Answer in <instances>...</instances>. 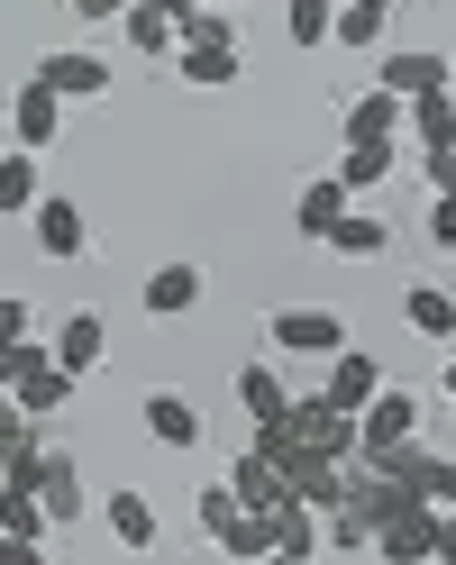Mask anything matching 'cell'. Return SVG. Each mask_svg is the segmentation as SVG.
<instances>
[{"mask_svg": "<svg viewBox=\"0 0 456 565\" xmlns=\"http://www.w3.org/2000/svg\"><path fill=\"white\" fill-rule=\"evenodd\" d=\"M237 511H247V502H237V483H201V529H229Z\"/></svg>", "mask_w": 456, "mask_h": 565, "instance_id": "33", "label": "cell"}, {"mask_svg": "<svg viewBox=\"0 0 456 565\" xmlns=\"http://www.w3.org/2000/svg\"><path fill=\"white\" fill-rule=\"evenodd\" d=\"M173 74H183L192 92H229V83H237V46H201V38H183V46H173Z\"/></svg>", "mask_w": 456, "mask_h": 565, "instance_id": "18", "label": "cell"}, {"mask_svg": "<svg viewBox=\"0 0 456 565\" xmlns=\"http://www.w3.org/2000/svg\"><path fill=\"white\" fill-rule=\"evenodd\" d=\"M183 38H201V46H237V19L210 10V0H192V10H183Z\"/></svg>", "mask_w": 456, "mask_h": 565, "instance_id": "30", "label": "cell"}, {"mask_svg": "<svg viewBox=\"0 0 456 565\" xmlns=\"http://www.w3.org/2000/svg\"><path fill=\"white\" fill-rule=\"evenodd\" d=\"M137 10H165L173 28H183V10H192V0H137Z\"/></svg>", "mask_w": 456, "mask_h": 565, "instance_id": "39", "label": "cell"}, {"mask_svg": "<svg viewBox=\"0 0 456 565\" xmlns=\"http://www.w3.org/2000/svg\"><path fill=\"white\" fill-rule=\"evenodd\" d=\"M402 320H411L420 338H456V292H447V282H411V292H402Z\"/></svg>", "mask_w": 456, "mask_h": 565, "instance_id": "21", "label": "cell"}, {"mask_svg": "<svg viewBox=\"0 0 456 565\" xmlns=\"http://www.w3.org/2000/svg\"><path fill=\"white\" fill-rule=\"evenodd\" d=\"M110 539H119L128 556L156 547V502H147V492H110Z\"/></svg>", "mask_w": 456, "mask_h": 565, "instance_id": "23", "label": "cell"}, {"mask_svg": "<svg viewBox=\"0 0 456 565\" xmlns=\"http://www.w3.org/2000/svg\"><path fill=\"white\" fill-rule=\"evenodd\" d=\"M229 483H237V502H247V511H284V502H293V483H284V466H274L265 447H247V456H237V466H229Z\"/></svg>", "mask_w": 456, "mask_h": 565, "instance_id": "15", "label": "cell"}, {"mask_svg": "<svg viewBox=\"0 0 456 565\" xmlns=\"http://www.w3.org/2000/svg\"><path fill=\"white\" fill-rule=\"evenodd\" d=\"M383 383H393V374H383V365L365 356V347H338V356H329V383H320V393H329L338 411H365V402L383 393Z\"/></svg>", "mask_w": 456, "mask_h": 565, "instance_id": "13", "label": "cell"}, {"mask_svg": "<svg viewBox=\"0 0 456 565\" xmlns=\"http://www.w3.org/2000/svg\"><path fill=\"white\" fill-rule=\"evenodd\" d=\"M147 438L156 447H173V456H201V438H210V419H201V402H183V393H147Z\"/></svg>", "mask_w": 456, "mask_h": 565, "instance_id": "7", "label": "cell"}, {"mask_svg": "<svg viewBox=\"0 0 456 565\" xmlns=\"http://www.w3.org/2000/svg\"><path fill=\"white\" fill-rule=\"evenodd\" d=\"M329 28H338V0H284V38L293 46H329Z\"/></svg>", "mask_w": 456, "mask_h": 565, "instance_id": "27", "label": "cell"}, {"mask_svg": "<svg viewBox=\"0 0 456 565\" xmlns=\"http://www.w3.org/2000/svg\"><path fill=\"white\" fill-rule=\"evenodd\" d=\"M28 492L46 502V520H55V529H74V520L92 511V492H83V466H74L64 447H46V456H38V483H28Z\"/></svg>", "mask_w": 456, "mask_h": 565, "instance_id": "6", "label": "cell"}, {"mask_svg": "<svg viewBox=\"0 0 456 565\" xmlns=\"http://www.w3.org/2000/svg\"><path fill=\"white\" fill-rule=\"evenodd\" d=\"M119 28H128V46H137V55H173V46H183V28H173L165 10H137V0H128V19H119Z\"/></svg>", "mask_w": 456, "mask_h": 565, "instance_id": "28", "label": "cell"}, {"mask_svg": "<svg viewBox=\"0 0 456 565\" xmlns=\"http://www.w3.org/2000/svg\"><path fill=\"white\" fill-rule=\"evenodd\" d=\"M74 383H83V374H64L46 338H19V347H0V393H10L28 419H55L64 402H74Z\"/></svg>", "mask_w": 456, "mask_h": 565, "instance_id": "1", "label": "cell"}, {"mask_svg": "<svg viewBox=\"0 0 456 565\" xmlns=\"http://www.w3.org/2000/svg\"><path fill=\"white\" fill-rule=\"evenodd\" d=\"M237 402H247V419H284L293 411V383L274 365H237Z\"/></svg>", "mask_w": 456, "mask_h": 565, "instance_id": "25", "label": "cell"}, {"mask_svg": "<svg viewBox=\"0 0 456 565\" xmlns=\"http://www.w3.org/2000/svg\"><path fill=\"white\" fill-rule=\"evenodd\" d=\"M383 19H393V10H357V0H338V28H329V46H383Z\"/></svg>", "mask_w": 456, "mask_h": 565, "instance_id": "29", "label": "cell"}, {"mask_svg": "<svg viewBox=\"0 0 456 565\" xmlns=\"http://www.w3.org/2000/svg\"><path fill=\"white\" fill-rule=\"evenodd\" d=\"M411 483H420V492H430V502L447 511V502H456V456H430V447H420V475H411Z\"/></svg>", "mask_w": 456, "mask_h": 565, "instance_id": "31", "label": "cell"}, {"mask_svg": "<svg viewBox=\"0 0 456 565\" xmlns=\"http://www.w3.org/2000/svg\"><path fill=\"white\" fill-rule=\"evenodd\" d=\"M28 429H38V419H28V411H19V402H10V393H0V456H10V447H19V438H28Z\"/></svg>", "mask_w": 456, "mask_h": 565, "instance_id": "35", "label": "cell"}, {"mask_svg": "<svg viewBox=\"0 0 456 565\" xmlns=\"http://www.w3.org/2000/svg\"><path fill=\"white\" fill-rule=\"evenodd\" d=\"M430 246H447V256H456V192L430 201Z\"/></svg>", "mask_w": 456, "mask_h": 565, "instance_id": "34", "label": "cell"}, {"mask_svg": "<svg viewBox=\"0 0 456 565\" xmlns=\"http://www.w3.org/2000/svg\"><path fill=\"white\" fill-rule=\"evenodd\" d=\"M274 556H320V511H310L301 492L274 511Z\"/></svg>", "mask_w": 456, "mask_h": 565, "instance_id": "26", "label": "cell"}, {"mask_svg": "<svg viewBox=\"0 0 456 565\" xmlns=\"http://www.w3.org/2000/svg\"><path fill=\"white\" fill-rule=\"evenodd\" d=\"M201 292H210V282H201V265H156L137 301H147V320H192V310H201Z\"/></svg>", "mask_w": 456, "mask_h": 565, "instance_id": "12", "label": "cell"}, {"mask_svg": "<svg viewBox=\"0 0 456 565\" xmlns=\"http://www.w3.org/2000/svg\"><path fill=\"white\" fill-rule=\"evenodd\" d=\"M357 10H393V0H357Z\"/></svg>", "mask_w": 456, "mask_h": 565, "instance_id": "41", "label": "cell"}, {"mask_svg": "<svg viewBox=\"0 0 456 565\" xmlns=\"http://www.w3.org/2000/svg\"><path fill=\"white\" fill-rule=\"evenodd\" d=\"M19 338H38V301L0 292V347H19Z\"/></svg>", "mask_w": 456, "mask_h": 565, "instance_id": "32", "label": "cell"}, {"mask_svg": "<svg viewBox=\"0 0 456 565\" xmlns=\"http://www.w3.org/2000/svg\"><path fill=\"white\" fill-rule=\"evenodd\" d=\"M38 192H46L38 156H28V147H10V156H0V220H28V210H38Z\"/></svg>", "mask_w": 456, "mask_h": 565, "instance_id": "20", "label": "cell"}, {"mask_svg": "<svg viewBox=\"0 0 456 565\" xmlns=\"http://www.w3.org/2000/svg\"><path fill=\"white\" fill-rule=\"evenodd\" d=\"M420 173H430V192H456V147H438V156H420Z\"/></svg>", "mask_w": 456, "mask_h": 565, "instance_id": "36", "label": "cell"}, {"mask_svg": "<svg viewBox=\"0 0 456 565\" xmlns=\"http://www.w3.org/2000/svg\"><path fill=\"white\" fill-rule=\"evenodd\" d=\"M46 347H55V365H64V374H92L100 356H110V320H100V310H64Z\"/></svg>", "mask_w": 456, "mask_h": 565, "instance_id": "10", "label": "cell"}, {"mask_svg": "<svg viewBox=\"0 0 456 565\" xmlns=\"http://www.w3.org/2000/svg\"><path fill=\"white\" fill-rule=\"evenodd\" d=\"M28 228H38V256H55V265L92 256V228H83V210L64 201V192H38V210H28Z\"/></svg>", "mask_w": 456, "mask_h": 565, "instance_id": "5", "label": "cell"}, {"mask_svg": "<svg viewBox=\"0 0 456 565\" xmlns=\"http://www.w3.org/2000/svg\"><path fill=\"white\" fill-rule=\"evenodd\" d=\"M320 246H329V256H347V265H374L383 246H393V228H383L374 210H357V201H347V220H338V228H329Z\"/></svg>", "mask_w": 456, "mask_h": 565, "instance_id": "17", "label": "cell"}, {"mask_svg": "<svg viewBox=\"0 0 456 565\" xmlns=\"http://www.w3.org/2000/svg\"><path fill=\"white\" fill-rule=\"evenodd\" d=\"M402 128L420 137V156H438V147H456V100H447V92H420Z\"/></svg>", "mask_w": 456, "mask_h": 565, "instance_id": "24", "label": "cell"}, {"mask_svg": "<svg viewBox=\"0 0 456 565\" xmlns=\"http://www.w3.org/2000/svg\"><path fill=\"white\" fill-rule=\"evenodd\" d=\"M430 556H438V565H456V502L438 511V539H430Z\"/></svg>", "mask_w": 456, "mask_h": 565, "instance_id": "37", "label": "cell"}, {"mask_svg": "<svg viewBox=\"0 0 456 565\" xmlns=\"http://www.w3.org/2000/svg\"><path fill=\"white\" fill-rule=\"evenodd\" d=\"M74 19H128V0H74Z\"/></svg>", "mask_w": 456, "mask_h": 565, "instance_id": "38", "label": "cell"}, {"mask_svg": "<svg viewBox=\"0 0 456 565\" xmlns=\"http://www.w3.org/2000/svg\"><path fill=\"white\" fill-rule=\"evenodd\" d=\"M430 539H438V502L420 492V502H402L393 520L374 529V556H393V565H420V556H430Z\"/></svg>", "mask_w": 456, "mask_h": 565, "instance_id": "8", "label": "cell"}, {"mask_svg": "<svg viewBox=\"0 0 456 565\" xmlns=\"http://www.w3.org/2000/svg\"><path fill=\"white\" fill-rule=\"evenodd\" d=\"M447 292H456V282H447Z\"/></svg>", "mask_w": 456, "mask_h": 565, "instance_id": "44", "label": "cell"}, {"mask_svg": "<svg viewBox=\"0 0 456 565\" xmlns=\"http://www.w3.org/2000/svg\"><path fill=\"white\" fill-rule=\"evenodd\" d=\"M38 83H55L64 100H110V55H92V46H55L38 64Z\"/></svg>", "mask_w": 456, "mask_h": 565, "instance_id": "9", "label": "cell"}, {"mask_svg": "<svg viewBox=\"0 0 456 565\" xmlns=\"http://www.w3.org/2000/svg\"><path fill=\"white\" fill-rule=\"evenodd\" d=\"M447 100H456V83H447Z\"/></svg>", "mask_w": 456, "mask_h": 565, "instance_id": "43", "label": "cell"}, {"mask_svg": "<svg viewBox=\"0 0 456 565\" xmlns=\"http://www.w3.org/2000/svg\"><path fill=\"white\" fill-rule=\"evenodd\" d=\"M210 547H220V556H237V565L274 556V511H237L229 529H210Z\"/></svg>", "mask_w": 456, "mask_h": 565, "instance_id": "22", "label": "cell"}, {"mask_svg": "<svg viewBox=\"0 0 456 565\" xmlns=\"http://www.w3.org/2000/svg\"><path fill=\"white\" fill-rule=\"evenodd\" d=\"M210 10H237V0H210Z\"/></svg>", "mask_w": 456, "mask_h": 565, "instance_id": "42", "label": "cell"}, {"mask_svg": "<svg viewBox=\"0 0 456 565\" xmlns=\"http://www.w3.org/2000/svg\"><path fill=\"white\" fill-rule=\"evenodd\" d=\"M383 92H402V100H420V92H447L456 83V64L438 55V46H402V55H383V74H374Z\"/></svg>", "mask_w": 456, "mask_h": 565, "instance_id": "11", "label": "cell"}, {"mask_svg": "<svg viewBox=\"0 0 456 565\" xmlns=\"http://www.w3.org/2000/svg\"><path fill=\"white\" fill-rule=\"evenodd\" d=\"M402 119H411V100L402 92H357V100H347V137H402Z\"/></svg>", "mask_w": 456, "mask_h": 565, "instance_id": "19", "label": "cell"}, {"mask_svg": "<svg viewBox=\"0 0 456 565\" xmlns=\"http://www.w3.org/2000/svg\"><path fill=\"white\" fill-rule=\"evenodd\" d=\"M447 402H456V338H447Z\"/></svg>", "mask_w": 456, "mask_h": 565, "instance_id": "40", "label": "cell"}, {"mask_svg": "<svg viewBox=\"0 0 456 565\" xmlns=\"http://www.w3.org/2000/svg\"><path fill=\"white\" fill-rule=\"evenodd\" d=\"M347 201H357V192H347L338 173H320V183H301V201H293V228H301L310 246H320V237H329V228L347 220Z\"/></svg>", "mask_w": 456, "mask_h": 565, "instance_id": "16", "label": "cell"}, {"mask_svg": "<svg viewBox=\"0 0 456 565\" xmlns=\"http://www.w3.org/2000/svg\"><path fill=\"white\" fill-rule=\"evenodd\" d=\"M420 419H430V411H420V393H411V383H383V393H374V402L357 411V456L420 438Z\"/></svg>", "mask_w": 456, "mask_h": 565, "instance_id": "3", "label": "cell"}, {"mask_svg": "<svg viewBox=\"0 0 456 565\" xmlns=\"http://www.w3.org/2000/svg\"><path fill=\"white\" fill-rule=\"evenodd\" d=\"M347 347V310H320V301H293V310H274V356H338Z\"/></svg>", "mask_w": 456, "mask_h": 565, "instance_id": "2", "label": "cell"}, {"mask_svg": "<svg viewBox=\"0 0 456 565\" xmlns=\"http://www.w3.org/2000/svg\"><path fill=\"white\" fill-rule=\"evenodd\" d=\"M329 173H338L347 192H383V183L402 173V156H393V137H347V156H338Z\"/></svg>", "mask_w": 456, "mask_h": 565, "instance_id": "14", "label": "cell"}, {"mask_svg": "<svg viewBox=\"0 0 456 565\" xmlns=\"http://www.w3.org/2000/svg\"><path fill=\"white\" fill-rule=\"evenodd\" d=\"M10 128H19V147H28V156H46L55 137H64V92L28 74V83L10 92Z\"/></svg>", "mask_w": 456, "mask_h": 565, "instance_id": "4", "label": "cell"}]
</instances>
